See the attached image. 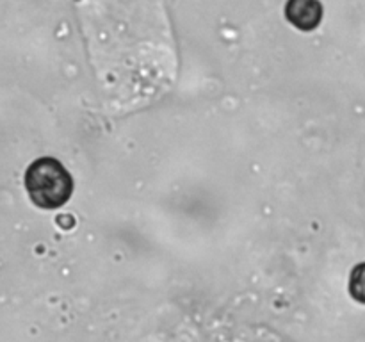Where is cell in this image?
<instances>
[{
	"label": "cell",
	"instance_id": "6da1fadb",
	"mask_svg": "<svg viewBox=\"0 0 365 342\" xmlns=\"http://www.w3.org/2000/svg\"><path fill=\"white\" fill-rule=\"evenodd\" d=\"M25 189L36 207L53 210L73 195V178L63 162L53 157H39L25 171Z\"/></svg>",
	"mask_w": 365,
	"mask_h": 342
},
{
	"label": "cell",
	"instance_id": "7a4b0ae2",
	"mask_svg": "<svg viewBox=\"0 0 365 342\" xmlns=\"http://www.w3.org/2000/svg\"><path fill=\"white\" fill-rule=\"evenodd\" d=\"M285 18L299 31L310 32L323 20V4L319 0H287Z\"/></svg>",
	"mask_w": 365,
	"mask_h": 342
},
{
	"label": "cell",
	"instance_id": "3957f363",
	"mask_svg": "<svg viewBox=\"0 0 365 342\" xmlns=\"http://www.w3.org/2000/svg\"><path fill=\"white\" fill-rule=\"evenodd\" d=\"M349 294L355 301L365 305V262L353 267L349 274Z\"/></svg>",
	"mask_w": 365,
	"mask_h": 342
}]
</instances>
